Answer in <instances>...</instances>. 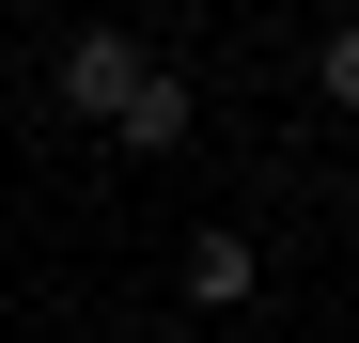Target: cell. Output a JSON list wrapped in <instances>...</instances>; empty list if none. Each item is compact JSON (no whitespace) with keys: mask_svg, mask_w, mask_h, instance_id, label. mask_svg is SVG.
<instances>
[{"mask_svg":"<svg viewBox=\"0 0 359 343\" xmlns=\"http://www.w3.org/2000/svg\"><path fill=\"white\" fill-rule=\"evenodd\" d=\"M172 281H188V312H250V297H266V250H250V234H188Z\"/></svg>","mask_w":359,"mask_h":343,"instance_id":"3957f363","label":"cell"},{"mask_svg":"<svg viewBox=\"0 0 359 343\" xmlns=\"http://www.w3.org/2000/svg\"><path fill=\"white\" fill-rule=\"evenodd\" d=\"M188 125H203V94H188V63H141V94H126V125H109V141H126V156H172Z\"/></svg>","mask_w":359,"mask_h":343,"instance_id":"7a4b0ae2","label":"cell"},{"mask_svg":"<svg viewBox=\"0 0 359 343\" xmlns=\"http://www.w3.org/2000/svg\"><path fill=\"white\" fill-rule=\"evenodd\" d=\"M141 63H156L141 31H63V109H79V125H126V94H141Z\"/></svg>","mask_w":359,"mask_h":343,"instance_id":"6da1fadb","label":"cell"},{"mask_svg":"<svg viewBox=\"0 0 359 343\" xmlns=\"http://www.w3.org/2000/svg\"><path fill=\"white\" fill-rule=\"evenodd\" d=\"M313 94H328V109H359V16H344V31L313 47Z\"/></svg>","mask_w":359,"mask_h":343,"instance_id":"277c9868","label":"cell"}]
</instances>
